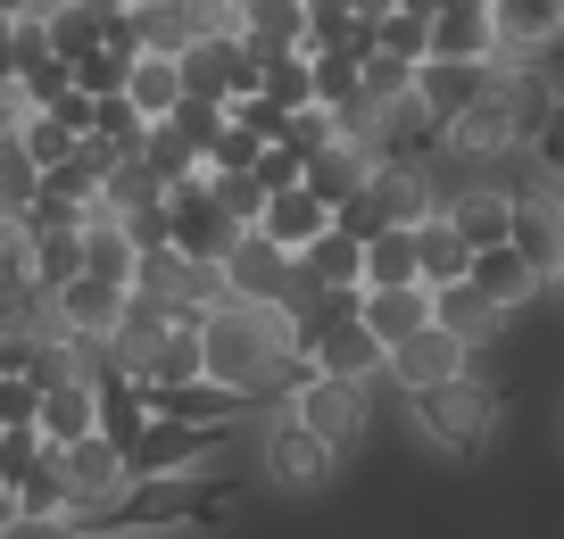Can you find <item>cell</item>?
Returning <instances> with one entry per match:
<instances>
[{
	"label": "cell",
	"instance_id": "cb8c5ba5",
	"mask_svg": "<svg viewBox=\"0 0 564 539\" xmlns=\"http://www.w3.org/2000/svg\"><path fill=\"white\" fill-rule=\"evenodd\" d=\"M34 200H42V158L25 150L18 133H0V208H9V216H25Z\"/></svg>",
	"mask_w": 564,
	"mask_h": 539
},
{
	"label": "cell",
	"instance_id": "484cf974",
	"mask_svg": "<svg viewBox=\"0 0 564 539\" xmlns=\"http://www.w3.org/2000/svg\"><path fill=\"white\" fill-rule=\"evenodd\" d=\"M265 91H274L282 108H316V100H324V91H316V42H307V51L265 58Z\"/></svg>",
	"mask_w": 564,
	"mask_h": 539
},
{
	"label": "cell",
	"instance_id": "f546056e",
	"mask_svg": "<svg viewBox=\"0 0 564 539\" xmlns=\"http://www.w3.org/2000/svg\"><path fill=\"white\" fill-rule=\"evenodd\" d=\"M258 158H265V133H258V125H241V117H232L225 133H216L208 166H258Z\"/></svg>",
	"mask_w": 564,
	"mask_h": 539
},
{
	"label": "cell",
	"instance_id": "6da1fadb",
	"mask_svg": "<svg viewBox=\"0 0 564 539\" xmlns=\"http://www.w3.org/2000/svg\"><path fill=\"white\" fill-rule=\"evenodd\" d=\"M406 416H415V432L441 456H481L507 432V390L474 366V374H457V382H441V390H406Z\"/></svg>",
	"mask_w": 564,
	"mask_h": 539
},
{
	"label": "cell",
	"instance_id": "8992f818",
	"mask_svg": "<svg viewBox=\"0 0 564 539\" xmlns=\"http://www.w3.org/2000/svg\"><path fill=\"white\" fill-rule=\"evenodd\" d=\"M457 374H474V341H457V332L432 315L423 332L390 341V374H382V382L406 399V390H441V382H457Z\"/></svg>",
	"mask_w": 564,
	"mask_h": 539
},
{
	"label": "cell",
	"instance_id": "83f0119b",
	"mask_svg": "<svg viewBox=\"0 0 564 539\" xmlns=\"http://www.w3.org/2000/svg\"><path fill=\"white\" fill-rule=\"evenodd\" d=\"M307 25H316V42H357L366 34V0H307Z\"/></svg>",
	"mask_w": 564,
	"mask_h": 539
},
{
	"label": "cell",
	"instance_id": "5bb4252c",
	"mask_svg": "<svg viewBox=\"0 0 564 539\" xmlns=\"http://www.w3.org/2000/svg\"><path fill=\"white\" fill-rule=\"evenodd\" d=\"M432 315H441L432 282H366V324L382 332V341H406V332H423Z\"/></svg>",
	"mask_w": 564,
	"mask_h": 539
},
{
	"label": "cell",
	"instance_id": "1f68e13d",
	"mask_svg": "<svg viewBox=\"0 0 564 539\" xmlns=\"http://www.w3.org/2000/svg\"><path fill=\"white\" fill-rule=\"evenodd\" d=\"M531 150H540V158H547V166H564V100H556V117H547V125H540V141H531Z\"/></svg>",
	"mask_w": 564,
	"mask_h": 539
},
{
	"label": "cell",
	"instance_id": "ac0fdd59",
	"mask_svg": "<svg viewBox=\"0 0 564 539\" xmlns=\"http://www.w3.org/2000/svg\"><path fill=\"white\" fill-rule=\"evenodd\" d=\"M507 34H498L490 9H441L432 18V58H498Z\"/></svg>",
	"mask_w": 564,
	"mask_h": 539
},
{
	"label": "cell",
	"instance_id": "277c9868",
	"mask_svg": "<svg viewBox=\"0 0 564 539\" xmlns=\"http://www.w3.org/2000/svg\"><path fill=\"white\" fill-rule=\"evenodd\" d=\"M531 150V125L514 117L498 91H481L465 117H448V158L457 166H474V174H498V166H514V158Z\"/></svg>",
	"mask_w": 564,
	"mask_h": 539
},
{
	"label": "cell",
	"instance_id": "ba28073f",
	"mask_svg": "<svg viewBox=\"0 0 564 539\" xmlns=\"http://www.w3.org/2000/svg\"><path fill=\"white\" fill-rule=\"evenodd\" d=\"M307 366L349 374V382H382L390 374V341L366 324V315H349V324H324L316 341H307Z\"/></svg>",
	"mask_w": 564,
	"mask_h": 539
},
{
	"label": "cell",
	"instance_id": "3957f363",
	"mask_svg": "<svg viewBox=\"0 0 564 539\" xmlns=\"http://www.w3.org/2000/svg\"><path fill=\"white\" fill-rule=\"evenodd\" d=\"M232 449V423H192V416H159L133 449V482L141 489H183L208 473V456Z\"/></svg>",
	"mask_w": 564,
	"mask_h": 539
},
{
	"label": "cell",
	"instance_id": "2e32d148",
	"mask_svg": "<svg viewBox=\"0 0 564 539\" xmlns=\"http://www.w3.org/2000/svg\"><path fill=\"white\" fill-rule=\"evenodd\" d=\"M490 18L507 34V51H531V58L564 51V0H490Z\"/></svg>",
	"mask_w": 564,
	"mask_h": 539
},
{
	"label": "cell",
	"instance_id": "8fae6325",
	"mask_svg": "<svg viewBox=\"0 0 564 539\" xmlns=\"http://www.w3.org/2000/svg\"><path fill=\"white\" fill-rule=\"evenodd\" d=\"M415 91L432 100V117L448 125V117H465V108L490 91V58H423V67H415Z\"/></svg>",
	"mask_w": 564,
	"mask_h": 539
},
{
	"label": "cell",
	"instance_id": "9a60e30c",
	"mask_svg": "<svg viewBox=\"0 0 564 539\" xmlns=\"http://www.w3.org/2000/svg\"><path fill=\"white\" fill-rule=\"evenodd\" d=\"M474 282L498 299V308H514V315H523L531 299L547 291V274H540V266H531L514 241H490V249H481V258H474Z\"/></svg>",
	"mask_w": 564,
	"mask_h": 539
},
{
	"label": "cell",
	"instance_id": "44dd1931",
	"mask_svg": "<svg viewBox=\"0 0 564 539\" xmlns=\"http://www.w3.org/2000/svg\"><path fill=\"white\" fill-rule=\"evenodd\" d=\"M100 200H108V208H117V216H141V208H159V200H175V183H166V174L159 166H150V158H117V166H108V183H100Z\"/></svg>",
	"mask_w": 564,
	"mask_h": 539
},
{
	"label": "cell",
	"instance_id": "5b68a950",
	"mask_svg": "<svg viewBox=\"0 0 564 539\" xmlns=\"http://www.w3.org/2000/svg\"><path fill=\"white\" fill-rule=\"evenodd\" d=\"M373 382H349V374H324V366H307L300 382H291V407H300L307 423H316L324 440H340V449H366V432H373V399H366Z\"/></svg>",
	"mask_w": 564,
	"mask_h": 539
},
{
	"label": "cell",
	"instance_id": "d4e9b609",
	"mask_svg": "<svg viewBox=\"0 0 564 539\" xmlns=\"http://www.w3.org/2000/svg\"><path fill=\"white\" fill-rule=\"evenodd\" d=\"M141 158H150V166H159L166 183H183V174H199V166H208V150H199V141L183 133L175 117H159V125H150V141H141Z\"/></svg>",
	"mask_w": 564,
	"mask_h": 539
},
{
	"label": "cell",
	"instance_id": "d6986e66",
	"mask_svg": "<svg viewBox=\"0 0 564 539\" xmlns=\"http://www.w3.org/2000/svg\"><path fill=\"white\" fill-rule=\"evenodd\" d=\"M100 416H108V407H100V382H91V374H84V382L42 390V432H51L58 449H67V440H84V432H100Z\"/></svg>",
	"mask_w": 564,
	"mask_h": 539
},
{
	"label": "cell",
	"instance_id": "7a4b0ae2",
	"mask_svg": "<svg viewBox=\"0 0 564 539\" xmlns=\"http://www.w3.org/2000/svg\"><path fill=\"white\" fill-rule=\"evenodd\" d=\"M340 456H349V449L324 440L291 399H282L274 423L258 432V473H265V489H282V498H324V489L340 482Z\"/></svg>",
	"mask_w": 564,
	"mask_h": 539
},
{
	"label": "cell",
	"instance_id": "7402d4cb",
	"mask_svg": "<svg viewBox=\"0 0 564 539\" xmlns=\"http://www.w3.org/2000/svg\"><path fill=\"white\" fill-rule=\"evenodd\" d=\"M25 233H34V225H25ZM84 266H91L84 225H51V233H34V274L51 282V291H58V282H75Z\"/></svg>",
	"mask_w": 564,
	"mask_h": 539
},
{
	"label": "cell",
	"instance_id": "52a82bcc",
	"mask_svg": "<svg viewBox=\"0 0 564 539\" xmlns=\"http://www.w3.org/2000/svg\"><path fill=\"white\" fill-rule=\"evenodd\" d=\"M124 308H133V282H108V274H91V266L75 282H58V324H67L75 341H117Z\"/></svg>",
	"mask_w": 564,
	"mask_h": 539
},
{
	"label": "cell",
	"instance_id": "4316f807",
	"mask_svg": "<svg viewBox=\"0 0 564 539\" xmlns=\"http://www.w3.org/2000/svg\"><path fill=\"white\" fill-rule=\"evenodd\" d=\"M307 258H316V274H324V282H366V241H357L349 225L316 233V241H307Z\"/></svg>",
	"mask_w": 564,
	"mask_h": 539
},
{
	"label": "cell",
	"instance_id": "4dcf8cb0",
	"mask_svg": "<svg viewBox=\"0 0 564 539\" xmlns=\"http://www.w3.org/2000/svg\"><path fill=\"white\" fill-rule=\"evenodd\" d=\"M249 174H258L265 192H291V183H307V158L291 150V141H265V158H258Z\"/></svg>",
	"mask_w": 564,
	"mask_h": 539
},
{
	"label": "cell",
	"instance_id": "603a6c76",
	"mask_svg": "<svg viewBox=\"0 0 564 539\" xmlns=\"http://www.w3.org/2000/svg\"><path fill=\"white\" fill-rule=\"evenodd\" d=\"M366 282H423L415 225H382V233L366 241Z\"/></svg>",
	"mask_w": 564,
	"mask_h": 539
},
{
	"label": "cell",
	"instance_id": "9c48e42d",
	"mask_svg": "<svg viewBox=\"0 0 564 539\" xmlns=\"http://www.w3.org/2000/svg\"><path fill=\"white\" fill-rule=\"evenodd\" d=\"M448 216L465 225V241L490 249V241H514V183L507 174H465L448 192Z\"/></svg>",
	"mask_w": 564,
	"mask_h": 539
},
{
	"label": "cell",
	"instance_id": "7c38bea8",
	"mask_svg": "<svg viewBox=\"0 0 564 539\" xmlns=\"http://www.w3.org/2000/svg\"><path fill=\"white\" fill-rule=\"evenodd\" d=\"M432 299H441V324L457 332V341H474V348H490L498 332L514 324V308H498V299L481 291L474 274H465V282H441V291H432Z\"/></svg>",
	"mask_w": 564,
	"mask_h": 539
},
{
	"label": "cell",
	"instance_id": "d6a6232c",
	"mask_svg": "<svg viewBox=\"0 0 564 539\" xmlns=\"http://www.w3.org/2000/svg\"><path fill=\"white\" fill-rule=\"evenodd\" d=\"M133 9H141V0H133Z\"/></svg>",
	"mask_w": 564,
	"mask_h": 539
},
{
	"label": "cell",
	"instance_id": "4fadbf2b",
	"mask_svg": "<svg viewBox=\"0 0 564 539\" xmlns=\"http://www.w3.org/2000/svg\"><path fill=\"white\" fill-rule=\"evenodd\" d=\"M373 166H382V150H366L357 133H333L316 158H307V183H316V192L340 208L349 192H366V183H373Z\"/></svg>",
	"mask_w": 564,
	"mask_h": 539
},
{
	"label": "cell",
	"instance_id": "ffe728a7",
	"mask_svg": "<svg viewBox=\"0 0 564 539\" xmlns=\"http://www.w3.org/2000/svg\"><path fill=\"white\" fill-rule=\"evenodd\" d=\"M133 34H141V51H192L208 25H199V0H141L133 9Z\"/></svg>",
	"mask_w": 564,
	"mask_h": 539
},
{
	"label": "cell",
	"instance_id": "30bf717a",
	"mask_svg": "<svg viewBox=\"0 0 564 539\" xmlns=\"http://www.w3.org/2000/svg\"><path fill=\"white\" fill-rule=\"evenodd\" d=\"M291 258H300V249H282L265 225H249L241 241L225 249V282H232L241 299H282V282H291Z\"/></svg>",
	"mask_w": 564,
	"mask_h": 539
},
{
	"label": "cell",
	"instance_id": "f1b7e54d",
	"mask_svg": "<svg viewBox=\"0 0 564 539\" xmlns=\"http://www.w3.org/2000/svg\"><path fill=\"white\" fill-rule=\"evenodd\" d=\"M18 141H25V150H34V158H42V166H58V158H75V150H84V133H75L67 117H51V108H42V117L25 125Z\"/></svg>",
	"mask_w": 564,
	"mask_h": 539
},
{
	"label": "cell",
	"instance_id": "e0dca14e",
	"mask_svg": "<svg viewBox=\"0 0 564 539\" xmlns=\"http://www.w3.org/2000/svg\"><path fill=\"white\" fill-rule=\"evenodd\" d=\"M415 249H423V282H432V291H441V282H465V274H474V258H481L448 208H432V216L415 225Z\"/></svg>",
	"mask_w": 564,
	"mask_h": 539
}]
</instances>
